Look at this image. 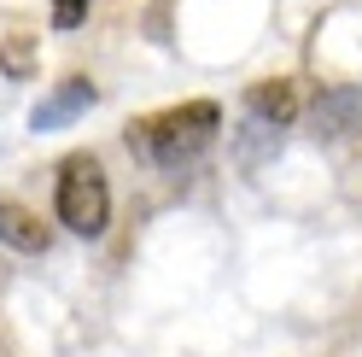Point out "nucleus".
<instances>
[{
    "label": "nucleus",
    "mask_w": 362,
    "mask_h": 357,
    "mask_svg": "<svg viewBox=\"0 0 362 357\" xmlns=\"http://www.w3.org/2000/svg\"><path fill=\"white\" fill-rule=\"evenodd\" d=\"M94 0H53V30H76Z\"/></svg>",
    "instance_id": "6e6552de"
},
{
    "label": "nucleus",
    "mask_w": 362,
    "mask_h": 357,
    "mask_svg": "<svg viewBox=\"0 0 362 357\" xmlns=\"http://www.w3.org/2000/svg\"><path fill=\"white\" fill-rule=\"evenodd\" d=\"M94 100H100L94 76H64V82H53V94H41V100H35L30 129H35V135H47V129H64V123H76Z\"/></svg>",
    "instance_id": "7ed1b4c3"
},
{
    "label": "nucleus",
    "mask_w": 362,
    "mask_h": 357,
    "mask_svg": "<svg viewBox=\"0 0 362 357\" xmlns=\"http://www.w3.org/2000/svg\"><path fill=\"white\" fill-rule=\"evenodd\" d=\"M0 246L12 252H47V222L18 199H0Z\"/></svg>",
    "instance_id": "423d86ee"
},
{
    "label": "nucleus",
    "mask_w": 362,
    "mask_h": 357,
    "mask_svg": "<svg viewBox=\"0 0 362 357\" xmlns=\"http://www.w3.org/2000/svg\"><path fill=\"white\" fill-rule=\"evenodd\" d=\"M0 71H6L12 82H30V76L41 71V35L12 30L6 41H0Z\"/></svg>",
    "instance_id": "0eeeda50"
},
{
    "label": "nucleus",
    "mask_w": 362,
    "mask_h": 357,
    "mask_svg": "<svg viewBox=\"0 0 362 357\" xmlns=\"http://www.w3.org/2000/svg\"><path fill=\"white\" fill-rule=\"evenodd\" d=\"M245 106H252V118H257L263 129H269V123H275V129H286V123L304 111V100H298V82H292V76L252 82V88H245Z\"/></svg>",
    "instance_id": "39448f33"
},
{
    "label": "nucleus",
    "mask_w": 362,
    "mask_h": 357,
    "mask_svg": "<svg viewBox=\"0 0 362 357\" xmlns=\"http://www.w3.org/2000/svg\"><path fill=\"white\" fill-rule=\"evenodd\" d=\"M310 129L322 141H345L362 129V82H339V88H322V100L310 111Z\"/></svg>",
    "instance_id": "20e7f679"
},
{
    "label": "nucleus",
    "mask_w": 362,
    "mask_h": 357,
    "mask_svg": "<svg viewBox=\"0 0 362 357\" xmlns=\"http://www.w3.org/2000/svg\"><path fill=\"white\" fill-rule=\"evenodd\" d=\"M216 129H222V106L187 100V106H170V111H152V118L129 123V147H141L158 170H181L216 141Z\"/></svg>",
    "instance_id": "f257e3e1"
},
{
    "label": "nucleus",
    "mask_w": 362,
    "mask_h": 357,
    "mask_svg": "<svg viewBox=\"0 0 362 357\" xmlns=\"http://www.w3.org/2000/svg\"><path fill=\"white\" fill-rule=\"evenodd\" d=\"M53 211L71 234H105L111 222V182L94 152H71V159H59V176H53Z\"/></svg>",
    "instance_id": "f03ea898"
}]
</instances>
